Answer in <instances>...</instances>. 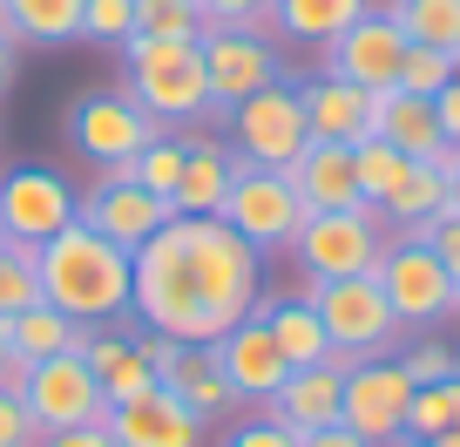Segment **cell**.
Returning a JSON list of instances; mask_svg holds the SVG:
<instances>
[{
  "label": "cell",
  "mask_w": 460,
  "mask_h": 447,
  "mask_svg": "<svg viewBox=\"0 0 460 447\" xmlns=\"http://www.w3.org/2000/svg\"><path fill=\"white\" fill-rule=\"evenodd\" d=\"M217 366H224V380H230V393H237V400H251V407H264L271 400L278 387H285V353H278V339H271V326H264V312L258 305H251L244 318H237V326L224 332V339H217Z\"/></svg>",
  "instance_id": "obj_17"
},
{
  "label": "cell",
  "mask_w": 460,
  "mask_h": 447,
  "mask_svg": "<svg viewBox=\"0 0 460 447\" xmlns=\"http://www.w3.org/2000/svg\"><path fill=\"white\" fill-rule=\"evenodd\" d=\"M305 299H312L318 326H325L332 353H339L345 366H359V360H393L400 353V318H393L386 291H379L373 272L359 278H318V285H305Z\"/></svg>",
  "instance_id": "obj_3"
},
{
  "label": "cell",
  "mask_w": 460,
  "mask_h": 447,
  "mask_svg": "<svg viewBox=\"0 0 460 447\" xmlns=\"http://www.w3.org/2000/svg\"><path fill=\"white\" fill-rule=\"evenodd\" d=\"M454 427V400H447V380L440 387H413V407H406V447H427L433 434Z\"/></svg>",
  "instance_id": "obj_37"
},
{
  "label": "cell",
  "mask_w": 460,
  "mask_h": 447,
  "mask_svg": "<svg viewBox=\"0 0 460 447\" xmlns=\"http://www.w3.org/2000/svg\"><path fill=\"white\" fill-rule=\"evenodd\" d=\"M339 393H345V360H325V366H291L285 387L264 400V414L291 434H312V427H332L339 420Z\"/></svg>",
  "instance_id": "obj_20"
},
{
  "label": "cell",
  "mask_w": 460,
  "mask_h": 447,
  "mask_svg": "<svg viewBox=\"0 0 460 447\" xmlns=\"http://www.w3.org/2000/svg\"><path fill=\"white\" fill-rule=\"evenodd\" d=\"M454 75H460V55H454Z\"/></svg>",
  "instance_id": "obj_53"
},
{
  "label": "cell",
  "mask_w": 460,
  "mask_h": 447,
  "mask_svg": "<svg viewBox=\"0 0 460 447\" xmlns=\"http://www.w3.org/2000/svg\"><path fill=\"white\" fill-rule=\"evenodd\" d=\"M373 95L379 88H352V82H339V75H312V82L298 88L312 143H345V149L366 143V136H373Z\"/></svg>",
  "instance_id": "obj_19"
},
{
  "label": "cell",
  "mask_w": 460,
  "mask_h": 447,
  "mask_svg": "<svg viewBox=\"0 0 460 447\" xmlns=\"http://www.w3.org/2000/svg\"><path fill=\"white\" fill-rule=\"evenodd\" d=\"M136 34H149V41H197L203 14H197V0H143Z\"/></svg>",
  "instance_id": "obj_33"
},
{
  "label": "cell",
  "mask_w": 460,
  "mask_h": 447,
  "mask_svg": "<svg viewBox=\"0 0 460 447\" xmlns=\"http://www.w3.org/2000/svg\"><path fill=\"white\" fill-rule=\"evenodd\" d=\"M447 210V176L433 163H406V176L393 183V197L379 203V224H393V237H413L427 217Z\"/></svg>",
  "instance_id": "obj_27"
},
{
  "label": "cell",
  "mask_w": 460,
  "mask_h": 447,
  "mask_svg": "<svg viewBox=\"0 0 460 447\" xmlns=\"http://www.w3.org/2000/svg\"><path fill=\"white\" fill-rule=\"evenodd\" d=\"M0 447H41V427L28 420L21 393H0Z\"/></svg>",
  "instance_id": "obj_41"
},
{
  "label": "cell",
  "mask_w": 460,
  "mask_h": 447,
  "mask_svg": "<svg viewBox=\"0 0 460 447\" xmlns=\"http://www.w3.org/2000/svg\"><path fill=\"white\" fill-rule=\"evenodd\" d=\"M14 75H21V41H14V34H0V95L14 88Z\"/></svg>",
  "instance_id": "obj_46"
},
{
  "label": "cell",
  "mask_w": 460,
  "mask_h": 447,
  "mask_svg": "<svg viewBox=\"0 0 460 447\" xmlns=\"http://www.w3.org/2000/svg\"><path fill=\"white\" fill-rule=\"evenodd\" d=\"M427 447H460V434H454V427H447V434H433V441H427Z\"/></svg>",
  "instance_id": "obj_49"
},
{
  "label": "cell",
  "mask_w": 460,
  "mask_h": 447,
  "mask_svg": "<svg viewBox=\"0 0 460 447\" xmlns=\"http://www.w3.org/2000/svg\"><path fill=\"white\" fill-rule=\"evenodd\" d=\"M82 360L95 366V380H102V400H109V407H122V400H136V393L163 387L136 332H115V326H88V332H82Z\"/></svg>",
  "instance_id": "obj_21"
},
{
  "label": "cell",
  "mask_w": 460,
  "mask_h": 447,
  "mask_svg": "<svg viewBox=\"0 0 460 447\" xmlns=\"http://www.w3.org/2000/svg\"><path fill=\"white\" fill-rule=\"evenodd\" d=\"M373 136L413 163H433V149L447 143L440 116H433V95H406V88H379L373 95Z\"/></svg>",
  "instance_id": "obj_23"
},
{
  "label": "cell",
  "mask_w": 460,
  "mask_h": 447,
  "mask_svg": "<svg viewBox=\"0 0 460 447\" xmlns=\"http://www.w3.org/2000/svg\"><path fill=\"white\" fill-rule=\"evenodd\" d=\"M156 136H163V122L136 109L129 88H95V95H82V102L68 109V143L82 149L95 170L136 163L149 143H156Z\"/></svg>",
  "instance_id": "obj_9"
},
{
  "label": "cell",
  "mask_w": 460,
  "mask_h": 447,
  "mask_svg": "<svg viewBox=\"0 0 460 447\" xmlns=\"http://www.w3.org/2000/svg\"><path fill=\"white\" fill-rule=\"evenodd\" d=\"M224 447H298V434H291V427H278V420L264 414V420H244V427L230 434Z\"/></svg>",
  "instance_id": "obj_42"
},
{
  "label": "cell",
  "mask_w": 460,
  "mask_h": 447,
  "mask_svg": "<svg viewBox=\"0 0 460 447\" xmlns=\"http://www.w3.org/2000/svg\"><path fill=\"white\" fill-rule=\"evenodd\" d=\"M82 217V197L68 190L61 170H41V163H21V170L0 176V231L14 237V245H34L41 251L61 224Z\"/></svg>",
  "instance_id": "obj_12"
},
{
  "label": "cell",
  "mask_w": 460,
  "mask_h": 447,
  "mask_svg": "<svg viewBox=\"0 0 460 447\" xmlns=\"http://www.w3.org/2000/svg\"><path fill=\"white\" fill-rule=\"evenodd\" d=\"M217 217H224L230 231L264 258V251H291V237H298V224H305V203H298V190L285 183V170L237 163L224 203H217Z\"/></svg>",
  "instance_id": "obj_7"
},
{
  "label": "cell",
  "mask_w": 460,
  "mask_h": 447,
  "mask_svg": "<svg viewBox=\"0 0 460 447\" xmlns=\"http://www.w3.org/2000/svg\"><path fill=\"white\" fill-rule=\"evenodd\" d=\"M7 332H14V353L21 360H55V353H82V318H68L61 305H48V299H34L28 312H14L7 318Z\"/></svg>",
  "instance_id": "obj_29"
},
{
  "label": "cell",
  "mask_w": 460,
  "mask_h": 447,
  "mask_svg": "<svg viewBox=\"0 0 460 447\" xmlns=\"http://www.w3.org/2000/svg\"><path fill=\"white\" fill-rule=\"evenodd\" d=\"M21 407L41 434L55 427H88V420L109 414L102 400V380L82 353H55V360H28V387H21Z\"/></svg>",
  "instance_id": "obj_10"
},
{
  "label": "cell",
  "mask_w": 460,
  "mask_h": 447,
  "mask_svg": "<svg viewBox=\"0 0 460 447\" xmlns=\"http://www.w3.org/2000/svg\"><path fill=\"white\" fill-rule=\"evenodd\" d=\"M447 82H454V55H447V48L406 41V61H400V82L393 88H406V95H440Z\"/></svg>",
  "instance_id": "obj_35"
},
{
  "label": "cell",
  "mask_w": 460,
  "mask_h": 447,
  "mask_svg": "<svg viewBox=\"0 0 460 447\" xmlns=\"http://www.w3.org/2000/svg\"><path fill=\"white\" fill-rule=\"evenodd\" d=\"M170 197H149L143 183L129 176V163H115V170H102V190H88V203H82V224H95L102 237H115L122 251H136V245H149V237L170 224Z\"/></svg>",
  "instance_id": "obj_15"
},
{
  "label": "cell",
  "mask_w": 460,
  "mask_h": 447,
  "mask_svg": "<svg viewBox=\"0 0 460 447\" xmlns=\"http://www.w3.org/2000/svg\"><path fill=\"white\" fill-rule=\"evenodd\" d=\"M230 170H237V156H230L224 143H210V136H197V143L183 149V176H176V210L190 217H217V203H224L230 190Z\"/></svg>",
  "instance_id": "obj_25"
},
{
  "label": "cell",
  "mask_w": 460,
  "mask_h": 447,
  "mask_svg": "<svg viewBox=\"0 0 460 447\" xmlns=\"http://www.w3.org/2000/svg\"><path fill=\"white\" fill-rule=\"evenodd\" d=\"M400 373L413 380V387H440V380L460 373V360H454V346H447V339H413V346L400 353Z\"/></svg>",
  "instance_id": "obj_38"
},
{
  "label": "cell",
  "mask_w": 460,
  "mask_h": 447,
  "mask_svg": "<svg viewBox=\"0 0 460 447\" xmlns=\"http://www.w3.org/2000/svg\"><path fill=\"white\" fill-rule=\"evenodd\" d=\"M102 427H109L115 447H203V420L190 414L170 387H149V393H136V400L109 407Z\"/></svg>",
  "instance_id": "obj_18"
},
{
  "label": "cell",
  "mask_w": 460,
  "mask_h": 447,
  "mask_svg": "<svg viewBox=\"0 0 460 447\" xmlns=\"http://www.w3.org/2000/svg\"><path fill=\"white\" fill-rule=\"evenodd\" d=\"M34 272H41V299L61 305L82 326H122L129 318V291H136V251H122L115 237H102L95 224H61L41 251H34Z\"/></svg>",
  "instance_id": "obj_2"
},
{
  "label": "cell",
  "mask_w": 460,
  "mask_h": 447,
  "mask_svg": "<svg viewBox=\"0 0 460 447\" xmlns=\"http://www.w3.org/2000/svg\"><path fill=\"white\" fill-rule=\"evenodd\" d=\"M318 55H325L318 75H339V82H352V88H393L400 82V61H406V34H400V21H393L386 7H366V14L352 21L339 41H325Z\"/></svg>",
  "instance_id": "obj_14"
},
{
  "label": "cell",
  "mask_w": 460,
  "mask_h": 447,
  "mask_svg": "<svg viewBox=\"0 0 460 447\" xmlns=\"http://www.w3.org/2000/svg\"><path fill=\"white\" fill-rule=\"evenodd\" d=\"M136 14H143V0H82V41L122 48L136 34Z\"/></svg>",
  "instance_id": "obj_34"
},
{
  "label": "cell",
  "mask_w": 460,
  "mask_h": 447,
  "mask_svg": "<svg viewBox=\"0 0 460 447\" xmlns=\"http://www.w3.org/2000/svg\"><path fill=\"white\" fill-rule=\"evenodd\" d=\"M203 28H264L271 0H197Z\"/></svg>",
  "instance_id": "obj_40"
},
{
  "label": "cell",
  "mask_w": 460,
  "mask_h": 447,
  "mask_svg": "<svg viewBox=\"0 0 460 447\" xmlns=\"http://www.w3.org/2000/svg\"><path fill=\"white\" fill-rule=\"evenodd\" d=\"M413 237H420V245H433V258H440V264H447V278L460 285V210H454V203H447L440 217H427Z\"/></svg>",
  "instance_id": "obj_39"
},
{
  "label": "cell",
  "mask_w": 460,
  "mask_h": 447,
  "mask_svg": "<svg viewBox=\"0 0 460 447\" xmlns=\"http://www.w3.org/2000/svg\"><path fill=\"white\" fill-rule=\"evenodd\" d=\"M0 360H14V332H7V318H0Z\"/></svg>",
  "instance_id": "obj_48"
},
{
  "label": "cell",
  "mask_w": 460,
  "mask_h": 447,
  "mask_svg": "<svg viewBox=\"0 0 460 447\" xmlns=\"http://www.w3.org/2000/svg\"><path fill=\"white\" fill-rule=\"evenodd\" d=\"M271 7H278V0H271Z\"/></svg>",
  "instance_id": "obj_54"
},
{
  "label": "cell",
  "mask_w": 460,
  "mask_h": 447,
  "mask_svg": "<svg viewBox=\"0 0 460 447\" xmlns=\"http://www.w3.org/2000/svg\"><path fill=\"white\" fill-rule=\"evenodd\" d=\"M406 407H413V380L400 373V360H359L345 366V393H339V420L373 447H400L406 441Z\"/></svg>",
  "instance_id": "obj_11"
},
{
  "label": "cell",
  "mask_w": 460,
  "mask_h": 447,
  "mask_svg": "<svg viewBox=\"0 0 460 447\" xmlns=\"http://www.w3.org/2000/svg\"><path fill=\"white\" fill-rule=\"evenodd\" d=\"M122 61H129L136 109L156 116L163 130H170V122L210 116V75H203L197 41H149V34H129V41H122Z\"/></svg>",
  "instance_id": "obj_4"
},
{
  "label": "cell",
  "mask_w": 460,
  "mask_h": 447,
  "mask_svg": "<svg viewBox=\"0 0 460 447\" xmlns=\"http://www.w3.org/2000/svg\"><path fill=\"white\" fill-rule=\"evenodd\" d=\"M0 34H7V7H0Z\"/></svg>",
  "instance_id": "obj_52"
},
{
  "label": "cell",
  "mask_w": 460,
  "mask_h": 447,
  "mask_svg": "<svg viewBox=\"0 0 460 447\" xmlns=\"http://www.w3.org/2000/svg\"><path fill=\"white\" fill-rule=\"evenodd\" d=\"M379 251H386V224H379L373 203H359V210H312L298 224V237H291V258H298L305 285H318V278H359L379 264Z\"/></svg>",
  "instance_id": "obj_5"
},
{
  "label": "cell",
  "mask_w": 460,
  "mask_h": 447,
  "mask_svg": "<svg viewBox=\"0 0 460 447\" xmlns=\"http://www.w3.org/2000/svg\"><path fill=\"white\" fill-rule=\"evenodd\" d=\"M183 149L190 143H176V136H156V143L143 149V156L129 163V176L149 190V197H176V176H183ZM176 210V203H170Z\"/></svg>",
  "instance_id": "obj_32"
},
{
  "label": "cell",
  "mask_w": 460,
  "mask_h": 447,
  "mask_svg": "<svg viewBox=\"0 0 460 447\" xmlns=\"http://www.w3.org/2000/svg\"><path fill=\"white\" fill-rule=\"evenodd\" d=\"M7 34L21 48H68L82 41V0H0Z\"/></svg>",
  "instance_id": "obj_28"
},
{
  "label": "cell",
  "mask_w": 460,
  "mask_h": 447,
  "mask_svg": "<svg viewBox=\"0 0 460 447\" xmlns=\"http://www.w3.org/2000/svg\"><path fill=\"white\" fill-rule=\"evenodd\" d=\"M258 312H264V326H271L285 366H325V360H339L332 339H325V326H318V312H312V299H258Z\"/></svg>",
  "instance_id": "obj_24"
},
{
  "label": "cell",
  "mask_w": 460,
  "mask_h": 447,
  "mask_svg": "<svg viewBox=\"0 0 460 447\" xmlns=\"http://www.w3.org/2000/svg\"><path fill=\"white\" fill-rule=\"evenodd\" d=\"M298 447H373V441H359V434L345 427V420H332V427H312V434H298Z\"/></svg>",
  "instance_id": "obj_45"
},
{
  "label": "cell",
  "mask_w": 460,
  "mask_h": 447,
  "mask_svg": "<svg viewBox=\"0 0 460 447\" xmlns=\"http://www.w3.org/2000/svg\"><path fill=\"white\" fill-rule=\"evenodd\" d=\"M41 299V272H34V245H14V258H0V318L28 312Z\"/></svg>",
  "instance_id": "obj_36"
},
{
  "label": "cell",
  "mask_w": 460,
  "mask_h": 447,
  "mask_svg": "<svg viewBox=\"0 0 460 447\" xmlns=\"http://www.w3.org/2000/svg\"><path fill=\"white\" fill-rule=\"evenodd\" d=\"M285 183L298 190L305 217L312 210H359V176H352V149L345 143H305L298 163L285 170Z\"/></svg>",
  "instance_id": "obj_22"
},
{
  "label": "cell",
  "mask_w": 460,
  "mask_h": 447,
  "mask_svg": "<svg viewBox=\"0 0 460 447\" xmlns=\"http://www.w3.org/2000/svg\"><path fill=\"white\" fill-rule=\"evenodd\" d=\"M433 116H440V136H447V143H460V75L433 95Z\"/></svg>",
  "instance_id": "obj_44"
},
{
  "label": "cell",
  "mask_w": 460,
  "mask_h": 447,
  "mask_svg": "<svg viewBox=\"0 0 460 447\" xmlns=\"http://www.w3.org/2000/svg\"><path fill=\"white\" fill-rule=\"evenodd\" d=\"M136 339H143L156 380H163V387H170L197 420H217V414H230V407H237V393H230V380H224V366H217L210 346H176V339H156V332H136Z\"/></svg>",
  "instance_id": "obj_16"
},
{
  "label": "cell",
  "mask_w": 460,
  "mask_h": 447,
  "mask_svg": "<svg viewBox=\"0 0 460 447\" xmlns=\"http://www.w3.org/2000/svg\"><path fill=\"white\" fill-rule=\"evenodd\" d=\"M373 278H379V291H386L400 326L427 332V326H440V318L460 312V285L447 278V264L433 258V245H420V237H386Z\"/></svg>",
  "instance_id": "obj_8"
},
{
  "label": "cell",
  "mask_w": 460,
  "mask_h": 447,
  "mask_svg": "<svg viewBox=\"0 0 460 447\" xmlns=\"http://www.w3.org/2000/svg\"><path fill=\"white\" fill-rule=\"evenodd\" d=\"M197 55H203V75H210V109L258 95L264 82H285V61L264 41V28H203Z\"/></svg>",
  "instance_id": "obj_13"
},
{
  "label": "cell",
  "mask_w": 460,
  "mask_h": 447,
  "mask_svg": "<svg viewBox=\"0 0 460 447\" xmlns=\"http://www.w3.org/2000/svg\"><path fill=\"white\" fill-rule=\"evenodd\" d=\"M41 447H115V441H109V427H102V420H88V427H55V434H41Z\"/></svg>",
  "instance_id": "obj_43"
},
{
  "label": "cell",
  "mask_w": 460,
  "mask_h": 447,
  "mask_svg": "<svg viewBox=\"0 0 460 447\" xmlns=\"http://www.w3.org/2000/svg\"><path fill=\"white\" fill-rule=\"evenodd\" d=\"M447 203H454V210H460V170L447 176Z\"/></svg>",
  "instance_id": "obj_50"
},
{
  "label": "cell",
  "mask_w": 460,
  "mask_h": 447,
  "mask_svg": "<svg viewBox=\"0 0 460 447\" xmlns=\"http://www.w3.org/2000/svg\"><path fill=\"white\" fill-rule=\"evenodd\" d=\"M366 7H373V0H278L271 14V28L285 34V41H305V48H325V41H339L345 28H352V21L366 14Z\"/></svg>",
  "instance_id": "obj_26"
},
{
  "label": "cell",
  "mask_w": 460,
  "mask_h": 447,
  "mask_svg": "<svg viewBox=\"0 0 460 447\" xmlns=\"http://www.w3.org/2000/svg\"><path fill=\"white\" fill-rule=\"evenodd\" d=\"M230 156L237 163H258V170H291L298 163V149L312 143V130H305V102L291 82H264L258 95L230 102Z\"/></svg>",
  "instance_id": "obj_6"
},
{
  "label": "cell",
  "mask_w": 460,
  "mask_h": 447,
  "mask_svg": "<svg viewBox=\"0 0 460 447\" xmlns=\"http://www.w3.org/2000/svg\"><path fill=\"white\" fill-rule=\"evenodd\" d=\"M406 163L413 156H400L393 143H379V136H366V143H352V176H359V203H386L393 197V183L406 176Z\"/></svg>",
  "instance_id": "obj_31"
},
{
  "label": "cell",
  "mask_w": 460,
  "mask_h": 447,
  "mask_svg": "<svg viewBox=\"0 0 460 447\" xmlns=\"http://www.w3.org/2000/svg\"><path fill=\"white\" fill-rule=\"evenodd\" d=\"M447 400H454V434H460V373L447 380Z\"/></svg>",
  "instance_id": "obj_47"
},
{
  "label": "cell",
  "mask_w": 460,
  "mask_h": 447,
  "mask_svg": "<svg viewBox=\"0 0 460 447\" xmlns=\"http://www.w3.org/2000/svg\"><path fill=\"white\" fill-rule=\"evenodd\" d=\"M264 299L258 251L230 231L224 217L176 210L149 245H136V291L129 318L176 346H217L251 305Z\"/></svg>",
  "instance_id": "obj_1"
},
{
  "label": "cell",
  "mask_w": 460,
  "mask_h": 447,
  "mask_svg": "<svg viewBox=\"0 0 460 447\" xmlns=\"http://www.w3.org/2000/svg\"><path fill=\"white\" fill-rule=\"evenodd\" d=\"M0 258H14V237H7V231H0Z\"/></svg>",
  "instance_id": "obj_51"
},
{
  "label": "cell",
  "mask_w": 460,
  "mask_h": 447,
  "mask_svg": "<svg viewBox=\"0 0 460 447\" xmlns=\"http://www.w3.org/2000/svg\"><path fill=\"white\" fill-rule=\"evenodd\" d=\"M386 14L400 21L406 41L460 55V0H386Z\"/></svg>",
  "instance_id": "obj_30"
}]
</instances>
